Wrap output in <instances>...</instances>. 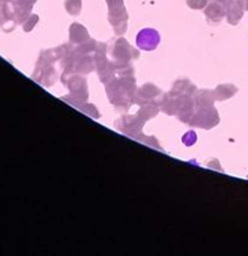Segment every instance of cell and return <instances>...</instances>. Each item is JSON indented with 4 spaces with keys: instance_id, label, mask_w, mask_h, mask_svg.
I'll return each instance as SVG.
<instances>
[{
    "instance_id": "6da1fadb",
    "label": "cell",
    "mask_w": 248,
    "mask_h": 256,
    "mask_svg": "<svg viewBox=\"0 0 248 256\" xmlns=\"http://www.w3.org/2000/svg\"><path fill=\"white\" fill-rule=\"evenodd\" d=\"M159 34L153 29H143L137 35V45L143 50H153L159 44Z\"/></svg>"
}]
</instances>
